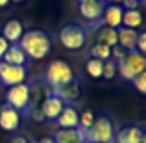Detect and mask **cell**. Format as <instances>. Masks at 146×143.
Returning <instances> with one entry per match:
<instances>
[{"label": "cell", "mask_w": 146, "mask_h": 143, "mask_svg": "<svg viewBox=\"0 0 146 143\" xmlns=\"http://www.w3.org/2000/svg\"><path fill=\"white\" fill-rule=\"evenodd\" d=\"M17 45L32 60H44L48 56L50 48H52L50 37L43 30H28V32H24Z\"/></svg>", "instance_id": "obj_1"}, {"label": "cell", "mask_w": 146, "mask_h": 143, "mask_svg": "<svg viewBox=\"0 0 146 143\" xmlns=\"http://www.w3.org/2000/svg\"><path fill=\"white\" fill-rule=\"evenodd\" d=\"M146 71V56L139 54L137 50H129L126 56L117 63V75H120L124 80L131 82L139 73Z\"/></svg>", "instance_id": "obj_2"}, {"label": "cell", "mask_w": 146, "mask_h": 143, "mask_svg": "<svg viewBox=\"0 0 146 143\" xmlns=\"http://www.w3.org/2000/svg\"><path fill=\"white\" fill-rule=\"evenodd\" d=\"M85 140H89L91 143H113L115 141L113 123L104 115L94 117V123L85 132Z\"/></svg>", "instance_id": "obj_3"}, {"label": "cell", "mask_w": 146, "mask_h": 143, "mask_svg": "<svg viewBox=\"0 0 146 143\" xmlns=\"http://www.w3.org/2000/svg\"><path fill=\"white\" fill-rule=\"evenodd\" d=\"M44 78H46L50 87H57L74 80V71L65 60H54L44 73Z\"/></svg>", "instance_id": "obj_4"}, {"label": "cell", "mask_w": 146, "mask_h": 143, "mask_svg": "<svg viewBox=\"0 0 146 143\" xmlns=\"http://www.w3.org/2000/svg\"><path fill=\"white\" fill-rule=\"evenodd\" d=\"M87 41V34L78 24H65L59 30V43L68 50H80L83 48Z\"/></svg>", "instance_id": "obj_5"}, {"label": "cell", "mask_w": 146, "mask_h": 143, "mask_svg": "<svg viewBox=\"0 0 146 143\" xmlns=\"http://www.w3.org/2000/svg\"><path fill=\"white\" fill-rule=\"evenodd\" d=\"M6 104L15 110H22V108L30 106V86L28 84H17L11 86L6 93Z\"/></svg>", "instance_id": "obj_6"}, {"label": "cell", "mask_w": 146, "mask_h": 143, "mask_svg": "<svg viewBox=\"0 0 146 143\" xmlns=\"http://www.w3.org/2000/svg\"><path fill=\"white\" fill-rule=\"evenodd\" d=\"M26 80V67L24 65H7V63H0V82L4 86L11 87L17 84H24Z\"/></svg>", "instance_id": "obj_7"}, {"label": "cell", "mask_w": 146, "mask_h": 143, "mask_svg": "<svg viewBox=\"0 0 146 143\" xmlns=\"http://www.w3.org/2000/svg\"><path fill=\"white\" fill-rule=\"evenodd\" d=\"M19 126H21V113H19V110L4 104L0 108V128L6 130V132H15Z\"/></svg>", "instance_id": "obj_8"}, {"label": "cell", "mask_w": 146, "mask_h": 143, "mask_svg": "<svg viewBox=\"0 0 146 143\" xmlns=\"http://www.w3.org/2000/svg\"><path fill=\"white\" fill-rule=\"evenodd\" d=\"M122 15H124V7H122L120 4H109V6L104 7L102 21L107 28L118 30L122 26Z\"/></svg>", "instance_id": "obj_9"}, {"label": "cell", "mask_w": 146, "mask_h": 143, "mask_svg": "<svg viewBox=\"0 0 146 143\" xmlns=\"http://www.w3.org/2000/svg\"><path fill=\"white\" fill-rule=\"evenodd\" d=\"M104 7H106V2L104 0H94V2H85V4H78V11L82 15V19L89 22H94L98 19H102Z\"/></svg>", "instance_id": "obj_10"}, {"label": "cell", "mask_w": 146, "mask_h": 143, "mask_svg": "<svg viewBox=\"0 0 146 143\" xmlns=\"http://www.w3.org/2000/svg\"><path fill=\"white\" fill-rule=\"evenodd\" d=\"M63 108H65V102L59 99V97H56V95L44 97L43 104H41V111H43L44 119H50V121H56L57 115L63 111Z\"/></svg>", "instance_id": "obj_11"}, {"label": "cell", "mask_w": 146, "mask_h": 143, "mask_svg": "<svg viewBox=\"0 0 146 143\" xmlns=\"http://www.w3.org/2000/svg\"><path fill=\"white\" fill-rule=\"evenodd\" d=\"M2 37L7 41L9 45H17L21 41L22 34H24V28H22V22L21 21H7L2 28Z\"/></svg>", "instance_id": "obj_12"}, {"label": "cell", "mask_w": 146, "mask_h": 143, "mask_svg": "<svg viewBox=\"0 0 146 143\" xmlns=\"http://www.w3.org/2000/svg\"><path fill=\"white\" fill-rule=\"evenodd\" d=\"M85 132L80 128H59L56 132L54 143H83Z\"/></svg>", "instance_id": "obj_13"}, {"label": "cell", "mask_w": 146, "mask_h": 143, "mask_svg": "<svg viewBox=\"0 0 146 143\" xmlns=\"http://www.w3.org/2000/svg\"><path fill=\"white\" fill-rule=\"evenodd\" d=\"M52 91H54V95L59 97L63 102L65 100H76L80 97V84L76 82V78H74V80H70V82L63 84V86L52 87Z\"/></svg>", "instance_id": "obj_14"}, {"label": "cell", "mask_w": 146, "mask_h": 143, "mask_svg": "<svg viewBox=\"0 0 146 143\" xmlns=\"http://www.w3.org/2000/svg\"><path fill=\"white\" fill-rule=\"evenodd\" d=\"M144 130L141 126H124L122 130H118V134L115 136L117 143H141Z\"/></svg>", "instance_id": "obj_15"}, {"label": "cell", "mask_w": 146, "mask_h": 143, "mask_svg": "<svg viewBox=\"0 0 146 143\" xmlns=\"http://www.w3.org/2000/svg\"><path fill=\"white\" fill-rule=\"evenodd\" d=\"M78 119H80V113L76 108L65 106L56 121L59 125V128H78Z\"/></svg>", "instance_id": "obj_16"}, {"label": "cell", "mask_w": 146, "mask_h": 143, "mask_svg": "<svg viewBox=\"0 0 146 143\" xmlns=\"http://www.w3.org/2000/svg\"><path fill=\"white\" fill-rule=\"evenodd\" d=\"M117 36H118V47H122L126 52L129 50H135V43H137V30H131V28H120L117 30Z\"/></svg>", "instance_id": "obj_17"}, {"label": "cell", "mask_w": 146, "mask_h": 143, "mask_svg": "<svg viewBox=\"0 0 146 143\" xmlns=\"http://www.w3.org/2000/svg\"><path fill=\"white\" fill-rule=\"evenodd\" d=\"M2 60L7 65H24L26 63V54L22 52V48L19 45H9V48L6 50Z\"/></svg>", "instance_id": "obj_18"}, {"label": "cell", "mask_w": 146, "mask_h": 143, "mask_svg": "<svg viewBox=\"0 0 146 143\" xmlns=\"http://www.w3.org/2000/svg\"><path fill=\"white\" fill-rule=\"evenodd\" d=\"M96 43H102V45H106V47H109V48L117 47V45H118L117 30H115V28H107V26L100 28L98 34H96Z\"/></svg>", "instance_id": "obj_19"}, {"label": "cell", "mask_w": 146, "mask_h": 143, "mask_svg": "<svg viewBox=\"0 0 146 143\" xmlns=\"http://www.w3.org/2000/svg\"><path fill=\"white\" fill-rule=\"evenodd\" d=\"M143 24V13L141 9H124V15H122V26L124 28H139Z\"/></svg>", "instance_id": "obj_20"}, {"label": "cell", "mask_w": 146, "mask_h": 143, "mask_svg": "<svg viewBox=\"0 0 146 143\" xmlns=\"http://www.w3.org/2000/svg\"><path fill=\"white\" fill-rule=\"evenodd\" d=\"M91 56H93L94 60L107 61V60H111V48L106 47V45H102V43H96L91 48Z\"/></svg>", "instance_id": "obj_21"}, {"label": "cell", "mask_w": 146, "mask_h": 143, "mask_svg": "<svg viewBox=\"0 0 146 143\" xmlns=\"http://www.w3.org/2000/svg\"><path fill=\"white\" fill-rule=\"evenodd\" d=\"M102 69H104V61L94 60V58H91L85 65V71L91 78H102Z\"/></svg>", "instance_id": "obj_22"}, {"label": "cell", "mask_w": 146, "mask_h": 143, "mask_svg": "<svg viewBox=\"0 0 146 143\" xmlns=\"http://www.w3.org/2000/svg\"><path fill=\"white\" fill-rule=\"evenodd\" d=\"M94 123V113L91 110H85L80 113V119H78V128L83 130V132H87V130L91 128V125Z\"/></svg>", "instance_id": "obj_23"}, {"label": "cell", "mask_w": 146, "mask_h": 143, "mask_svg": "<svg viewBox=\"0 0 146 143\" xmlns=\"http://www.w3.org/2000/svg\"><path fill=\"white\" fill-rule=\"evenodd\" d=\"M115 75H117V61H113V60L104 61L102 78H106V80H113V78H115Z\"/></svg>", "instance_id": "obj_24"}, {"label": "cell", "mask_w": 146, "mask_h": 143, "mask_svg": "<svg viewBox=\"0 0 146 143\" xmlns=\"http://www.w3.org/2000/svg\"><path fill=\"white\" fill-rule=\"evenodd\" d=\"M131 84H133V87H135L141 95H146V71L139 73V75L131 80Z\"/></svg>", "instance_id": "obj_25"}, {"label": "cell", "mask_w": 146, "mask_h": 143, "mask_svg": "<svg viewBox=\"0 0 146 143\" xmlns=\"http://www.w3.org/2000/svg\"><path fill=\"white\" fill-rule=\"evenodd\" d=\"M135 50L139 54H143V56H146V32H143V34H139V36H137Z\"/></svg>", "instance_id": "obj_26"}, {"label": "cell", "mask_w": 146, "mask_h": 143, "mask_svg": "<svg viewBox=\"0 0 146 143\" xmlns=\"http://www.w3.org/2000/svg\"><path fill=\"white\" fill-rule=\"evenodd\" d=\"M124 56H126V50L122 48V47H118V45H117V47L111 48V60H113V61H117V63H118Z\"/></svg>", "instance_id": "obj_27"}, {"label": "cell", "mask_w": 146, "mask_h": 143, "mask_svg": "<svg viewBox=\"0 0 146 143\" xmlns=\"http://www.w3.org/2000/svg\"><path fill=\"white\" fill-rule=\"evenodd\" d=\"M30 117H32L35 123H43V121H44V115H43V111H41V108H37V106L30 108Z\"/></svg>", "instance_id": "obj_28"}, {"label": "cell", "mask_w": 146, "mask_h": 143, "mask_svg": "<svg viewBox=\"0 0 146 143\" xmlns=\"http://www.w3.org/2000/svg\"><path fill=\"white\" fill-rule=\"evenodd\" d=\"M124 9H139V0H122Z\"/></svg>", "instance_id": "obj_29"}, {"label": "cell", "mask_w": 146, "mask_h": 143, "mask_svg": "<svg viewBox=\"0 0 146 143\" xmlns=\"http://www.w3.org/2000/svg\"><path fill=\"white\" fill-rule=\"evenodd\" d=\"M9 48V43H7L6 39H4L2 36H0V60L4 58V54H6V50Z\"/></svg>", "instance_id": "obj_30"}, {"label": "cell", "mask_w": 146, "mask_h": 143, "mask_svg": "<svg viewBox=\"0 0 146 143\" xmlns=\"http://www.w3.org/2000/svg\"><path fill=\"white\" fill-rule=\"evenodd\" d=\"M7 143H30V141L26 140L24 136H17V138H11V140L7 141Z\"/></svg>", "instance_id": "obj_31"}, {"label": "cell", "mask_w": 146, "mask_h": 143, "mask_svg": "<svg viewBox=\"0 0 146 143\" xmlns=\"http://www.w3.org/2000/svg\"><path fill=\"white\" fill-rule=\"evenodd\" d=\"M37 143H54L52 138H44V140H41V141H37Z\"/></svg>", "instance_id": "obj_32"}, {"label": "cell", "mask_w": 146, "mask_h": 143, "mask_svg": "<svg viewBox=\"0 0 146 143\" xmlns=\"http://www.w3.org/2000/svg\"><path fill=\"white\" fill-rule=\"evenodd\" d=\"M9 4V0H0V7H6Z\"/></svg>", "instance_id": "obj_33"}, {"label": "cell", "mask_w": 146, "mask_h": 143, "mask_svg": "<svg viewBox=\"0 0 146 143\" xmlns=\"http://www.w3.org/2000/svg\"><path fill=\"white\" fill-rule=\"evenodd\" d=\"M141 143H146V130L143 132V140H141Z\"/></svg>", "instance_id": "obj_34"}, {"label": "cell", "mask_w": 146, "mask_h": 143, "mask_svg": "<svg viewBox=\"0 0 146 143\" xmlns=\"http://www.w3.org/2000/svg\"><path fill=\"white\" fill-rule=\"evenodd\" d=\"M85 2H94V0H78V4H85Z\"/></svg>", "instance_id": "obj_35"}, {"label": "cell", "mask_w": 146, "mask_h": 143, "mask_svg": "<svg viewBox=\"0 0 146 143\" xmlns=\"http://www.w3.org/2000/svg\"><path fill=\"white\" fill-rule=\"evenodd\" d=\"M109 2H113V4H118V2H122V0H109Z\"/></svg>", "instance_id": "obj_36"}, {"label": "cell", "mask_w": 146, "mask_h": 143, "mask_svg": "<svg viewBox=\"0 0 146 143\" xmlns=\"http://www.w3.org/2000/svg\"><path fill=\"white\" fill-rule=\"evenodd\" d=\"M9 2H22V0H9Z\"/></svg>", "instance_id": "obj_37"}, {"label": "cell", "mask_w": 146, "mask_h": 143, "mask_svg": "<svg viewBox=\"0 0 146 143\" xmlns=\"http://www.w3.org/2000/svg\"><path fill=\"white\" fill-rule=\"evenodd\" d=\"M83 143H91V141H89V140H83Z\"/></svg>", "instance_id": "obj_38"}]
</instances>
